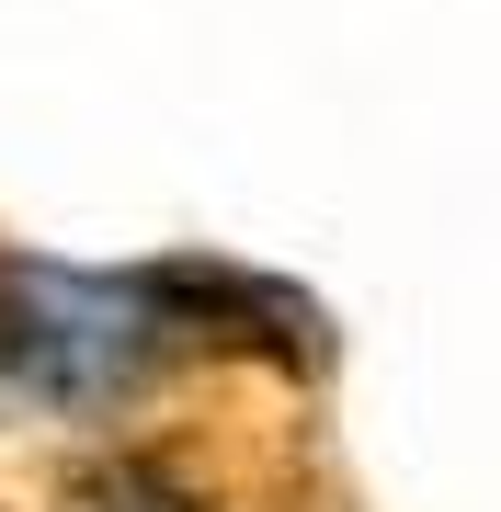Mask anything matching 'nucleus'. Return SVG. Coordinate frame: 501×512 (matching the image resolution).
Wrapping results in <instances>:
<instances>
[{
  "label": "nucleus",
  "mask_w": 501,
  "mask_h": 512,
  "mask_svg": "<svg viewBox=\"0 0 501 512\" xmlns=\"http://www.w3.org/2000/svg\"><path fill=\"white\" fill-rule=\"evenodd\" d=\"M183 296L171 285H103V274H0V376L23 399L92 410L126 399L160 365Z\"/></svg>",
  "instance_id": "obj_1"
},
{
  "label": "nucleus",
  "mask_w": 501,
  "mask_h": 512,
  "mask_svg": "<svg viewBox=\"0 0 501 512\" xmlns=\"http://www.w3.org/2000/svg\"><path fill=\"white\" fill-rule=\"evenodd\" d=\"M80 512H205V501L149 478V467H126V478H103V490H80Z\"/></svg>",
  "instance_id": "obj_2"
}]
</instances>
